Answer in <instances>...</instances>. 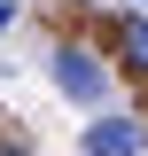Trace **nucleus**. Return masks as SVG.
Masks as SVG:
<instances>
[{
	"label": "nucleus",
	"mask_w": 148,
	"mask_h": 156,
	"mask_svg": "<svg viewBox=\"0 0 148 156\" xmlns=\"http://www.w3.org/2000/svg\"><path fill=\"white\" fill-rule=\"evenodd\" d=\"M86 156H148V125L101 117V125H86Z\"/></svg>",
	"instance_id": "obj_1"
},
{
	"label": "nucleus",
	"mask_w": 148,
	"mask_h": 156,
	"mask_svg": "<svg viewBox=\"0 0 148 156\" xmlns=\"http://www.w3.org/2000/svg\"><path fill=\"white\" fill-rule=\"evenodd\" d=\"M55 86L62 94H78V101H101V62H86V47H55Z\"/></svg>",
	"instance_id": "obj_2"
},
{
	"label": "nucleus",
	"mask_w": 148,
	"mask_h": 156,
	"mask_svg": "<svg viewBox=\"0 0 148 156\" xmlns=\"http://www.w3.org/2000/svg\"><path fill=\"white\" fill-rule=\"evenodd\" d=\"M125 55H132V62L148 70V16H140V23H125Z\"/></svg>",
	"instance_id": "obj_3"
},
{
	"label": "nucleus",
	"mask_w": 148,
	"mask_h": 156,
	"mask_svg": "<svg viewBox=\"0 0 148 156\" xmlns=\"http://www.w3.org/2000/svg\"><path fill=\"white\" fill-rule=\"evenodd\" d=\"M8 23H16V8H8V0H0V31H8Z\"/></svg>",
	"instance_id": "obj_4"
},
{
	"label": "nucleus",
	"mask_w": 148,
	"mask_h": 156,
	"mask_svg": "<svg viewBox=\"0 0 148 156\" xmlns=\"http://www.w3.org/2000/svg\"><path fill=\"white\" fill-rule=\"evenodd\" d=\"M0 156H31V148H0Z\"/></svg>",
	"instance_id": "obj_5"
}]
</instances>
